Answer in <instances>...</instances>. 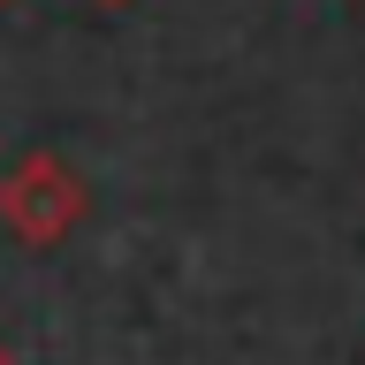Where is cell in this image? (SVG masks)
<instances>
[{"instance_id":"obj_1","label":"cell","mask_w":365,"mask_h":365,"mask_svg":"<svg viewBox=\"0 0 365 365\" xmlns=\"http://www.w3.org/2000/svg\"><path fill=\"white\" fill-rule=\"evenodd\" d=\"M84 213H91V190H84V175H76L61 153H23L16 168L0 175V221L31 251H53Z\"/></svg>"},{"instance_id":"obj_2","label":"cell","mask_w":365,"mask_h":365,"mask_svg":"<svg viewBox=\"0 0 365 365\" xmlns=\"http://www.w3.org/2000/svg\"><path fill=\"white\" fill-rule=\"evenodd\" d=\"M99 8H130V0H99Z\"/></svg>"},{"instance_id":"obj_3","label":"cell","mask_w":365,"mask_h":365,"mask_svg":"<svg viewBox=\"0 0 365 365\" xmlns=\"http://www.w3.org/2000/svg\"><path fill=\"white\" fill-rule=\"evenodd\" d=\"M0 365H8V342H0Z\"/></svg>"},{"instance_id":"obj_4","label":"cell","mask_w":365,"mask_h":365,"mask_svg":"<svg viewBox=\"0 0 365 365\" xmlns=\"http://www.w3.org/2000/svg\"><path fill=\"white\" fill-rule=\"evenodd\" d=\"M0 8H8V0H0Z\"/></svg>"}]
</instances>
